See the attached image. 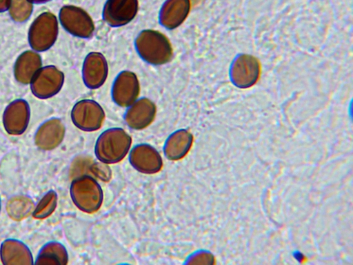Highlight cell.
Segmentation results:
<instances>
[{"instance_id":"6da1fadb","label":"cell","mask_w":353,"mask_h":265,"mask_svg":"<svg viewBox=\"0 0 353 265\" xmlns=\"http://www.w3.org/2000/svg\"><path fill=\"white\" fill-rule=\"evenodd\" d=\"M134 45L139 57L152 66L166 64L173 56V48L169 38L159 30H141L135 37Z\"/></svg>"},{"instance_id":"7a4b0ae2","label":"cell","mask_w":353,"mask_h":265,"mask_svg":"<svg viewBox=\"0 0 353 265\" xmlns=\"http://www.w3.org/2000/svg\"><path fill=\"white\" fill-rule=\"evenodd\" d=\"M59 35V21L49 12L35 18L28 31V42L30 48L38 52L50 50L56 43Z\"/></svg>"},{"instance_id":"3957f363","label":"cell","mask_w":353,"mask_h":265,"mask_svg":"<svg viewBox=\"0 0 353 265\" xmlns=\"http://www.w3.org/2000/svg\"><path fill=\"white\" fill-rule=\"evenodd\" d=\"M62 28L70 35L80 39H90L95 30L91 16L83 9L73 5L63 6L59 13Z\"/></svg>"},{"instance_id":"277c9868","label":"cell","mask_w":353,"mask_h":265,"mask_svg":"<svg viewBox=\"0 0 353 265\" xmlns=\"http://www.w3.org/2000/svg\"><path fill=\"white\" fill-rule=\"evenodd\" d=\"M65 81L63 72L53 65L42 66L30 83L32 94L39 99H48L57 95Z\"/></svg>"},{"instance_id":"5b68a950","label":"cell","mask_w":353,"mask_h":265,"mask_svg":"<svg viewBox=\"0 0 353 265\" xmlns=\"http://www.w3.org/2000/svg\"><path fill=\"white\" fill-rule=\"evenodd\" d=\"M260 75V64L258 59L247 54H239L232 60L229 76L232 84L241 89L254 86Z\"/></svg>"},{"instance_id":"8992f818","label":"cell","mask_w":353,"mask_h":265,"mask_svg":"<svg viewBox=\"0 0 353 265\" xmlns=\"http://www.w3.org/2000/svg\"><path fill=\"white\" fill-rule=\"evenodd\" d=\"M70 116L72 123L79 129L83 131H94L102 126L105 112L96 101L82 99L73 106Z\"/></svg>"},{"instance_id":"52a82bcc","label":"cell","mask_w":353,"mask_h":265,"mask_svg":"<svg viewBox=\"0 0 353 265\" xmlns=\"http://www.w3.org/2000/svg\"><path fill=\"white\" fill-rule=\"evenodd\" d=\"M31 117L28 102L24 99H16L5 108L2 115L3 126L10 135H21L27 130Z\"/></svg>"},{"instance_id":"ba28073f","label":"cell","mask_w":353,"mask_h":265,"mask_svg":"<svg viewBox=\"0 0 353 265\" xmlns=\"http://www.w3.org/2000/svg\"><path fill=\"white\" fill-rule=\"evenodd\" d=\"M140 90L137 75L130 70H122L112 81L111 97L117 106L127 108L139 98Z\"/></svg>"},{"instance_id":"9c48e42d","label":"cell","mask_w":353,"mask_h":265,"mask_svg":"<svg viewBox=\"0 0 353 265\" xmlns=\"http://www.w3.org/2000/svg\"><path fill=\"white\" fill-rule=\"evenodd\" d=\"M138 10V0H106L102 10V19L110 27H122L135 18Z\"/></svg>"},{"instance_id":"30bf717a","label":"cell","mask_w":353,"mask_h":265,"mask_svg":"<svg viewBox=\"0 0 353 265\" xmlns=\"http://www.w3.org/2000/svg\"><path fill=\"white\" fill-rule=\"evenodd\" d=\"M81 75L88 88L94 90L101 87L108 76V63L105 56L99 52H89L83 61Z\"/></svg>"},{"instance_id":"8fae6325","label":"cell","mask_w":353,"mask_h":265,"mask_svg":"<svg viewBox=\"0 0 353 265\" xmlns=\"http://www.w3.org/2000/svg\"><path fill=\"white\" fill-rule=\"evenodd\" d=\"M65 128L62 121L57 117H51L41 123L34 135L35 146L41 150H51L57 148L63 141Z\"/></svg>"},{"instance_id":"7c38bea8","label":"cell","mask_w":353,"mask_h":265,"mask_svg":"<svg viewBox=\"0 0 353 265\" xmlns=\"http://www.w3.org/2000/svg\"><path fill=\"white\" fill-rule=\"evenodd\" d=\"M127 108L124 119L128 126L136 130L148 127L153 121L157 112L155 104L145 97L138 98Z\"/></svg>"},{"instance_id":"4fadbf2b","label":"cell","mask_w":353,"mask_h":265,"mask_svg":"<svg viewBox=\"0 0 353 265\" xmlns=\"http://www.w3.org/2000/svg\"><path fill=\"white\" fill-rule=\"evenodd\" d=\"M190 0H165L159 12V22L167 30L179 27L190 11Z\"/></svg>"},{"instance_id":"5bb4252c","label":"cell","mask_w":353,"mask_h":265,"mask_svg":"<svg viewBox=\"0 0 353 265\" xmlns=\"http://www.w3.org/2000/svg\"><path fill=\"white\" fill-rule=\"evenodd\" d=\"M0 259L4 265H32L34 262L32 253L28 246L15 238H8L1 242Z\"/></svg>"},{"instance_id":"9a60e30c","label":"cell","mask_w":353,"mask_h":265,"mask_svg":"<svg viewBox=\"0 0 353 265\" xmlns=\"http://www.w3.org/2000/svg\"><path fill=\"white\" fill-rule=\"evenodd\" d=\"M39 52L33 50L22 52L16 59L13 66L15 80L20 84H30L37 72L43 66Z\"/></svg>"},{"instance_id":"2e32d148","label":"cell","mask_w":353,"mask_h":265,"mask_svg":"<svg viewBox=\"0 0 353 265\" xmlns=\"http://www.w3.org/2000/svg\"><path fill=\"white\" fill-rule=\"evenodd\" d=\"M68 261V255L65 247L59 242L50 241L41 247L34 264L64 265Z\"/></svg>"},{"instance_id":"e0dca14e","label":"cell","mask_w":353,"mask_h":265,"mask_svg":"<svg viewBox=\"0 0 353 265\" xmlns=\"http://www.w3.org/2000/svg\"><path fill=\"white\" fill-rule=\"evenodd\" d=\"M57 205V194L54 190L44 193L36 204L32 217L37 219H43L50 216Z\"/></svg>"},{"instance_id":"ac0fdd59","label":"cell","mask_w":353,"mask_h":265,"mask_svg":"<svg viewBox=\"0 0 353 265\" xmlns=\"http://www.w3.org/2000/svg\"><path fill=\"white\" fill-rule=\"evenodd\" d=\"M33 6L30 0H10L8 10L15 23H24L31 16Z\"/></svg>"},{"instance_id":"d6986e66","label":"cell","mask_w":353,"mask_h":265,"mask_svg":"<svg viewBox=\"0 0 353 265\" xmlns=\"http://www.w3.org/2000/svg\"><path fill=\"white\" fill-rule=\"evenodd\" d=\"M10 0H0V12L6 11L8 8Z\"/></svg>"},{"instance_id":"ffe728a7","label":"cell","mask_w":353,"mask_h":265,"mask_svg":"<svg viewBox=\"0 0 353 265\" xmlns=\"http://www.w3.org/2000/svg\"><path fill=\"white\" fill-rule=\"evenodd\" d=\"M30 1L32 3H45V2H47V1H51V0H30Z\"/></svg>"},{"instance_id":"44dd1931","label":"cell","mask_w":353,"mask_h":265,"mask_svg":"<svg viewBox=\"0 0 353 265\" xmlns=\"http://www.w3.org/2000/svg\"><path fill=\"white\" fill-rule=\"evenodd\" d=\"M1 197H0V212H1Z\"/></svg>"}]
</instances>
